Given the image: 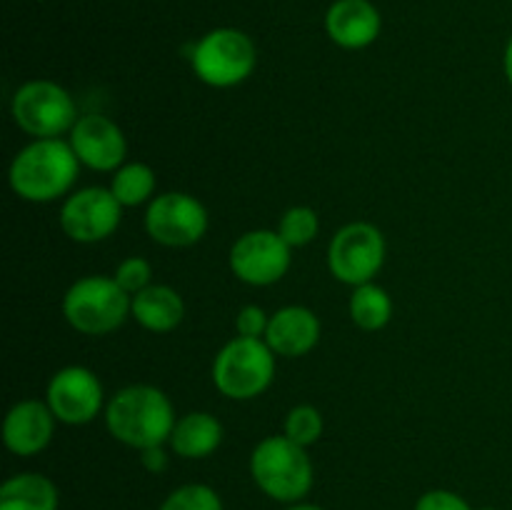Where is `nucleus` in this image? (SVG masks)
I'll return each instance as SVG.
<instances>
[{"instance_id": "20", "label": "nucleus", "mask_w": 512, "mask_h": 510, "mask_svg": "<svg viewBox=\"0 0 512 510\" xmlns=\"http://www.w3.org/2000/svg\"><path fill=\"white\" fill-rule=\"evenodd\" d=\"M350 318L360 330H368V333L383 330L393 318V300L388 290L375 283L358 285L350 295Z\"/></svg>"}, {"instance_id": "17", "label": "nucleus", "mask_w": 512, "mask_h": 510, "mask_svg": "<svg viewBox=\"0 0 512 510\" xmlns=\"http://www.w3.org/2000/svg\"><path fill=\"white\" fill-rule=\"evenodd\" d=\"M130 315L150 333H170L185 318V303L170 285H148L130 300Z\"/></svg>"}, {"instance_id": "10", "label": "nucleus", "mask_w": 512, "mask_h": 510, "mask_svg": "<svg viewBox=\"0 0 512 510\" xmlns=\"http://www.w3.org/2000/svg\"><path fill=\"white\" fill-rule=\"evenodd\" d=\"M123 205L110 188H83L60 208V228L75 243H100L118 230Z\"/></svg>"}, {"instance_id": "18", "label": "nucleus", "mask_w": 512, "mask_h": 510, "mask_svg": "<svg viewBox=\"0 0 512 510\" xmlns=\"http://www.w3.org/2000/svg\"><path fill=\"white\" fill-rule=\"evenodd\" d=\"M168 443L173 453H178L180 458H208L223 443V423L213 413L193 410V413H185L183 418L175 420V428L170 433Z\"/></svg>"}, {"instance_id": "24", "label": "nucleus", "mask_w": 512, "mask_h": 510, "mask_svg": "<svg viewBox=\"0 0 512 510\" xmlns=\"http://www.w3.org/2000/svg\"><path fill=\"white\" fill-rule=\"evenodd\" d=\"M160 510H223V500L210 485L188 483L175 488L163 500Z\"/></svg>"}, {"instance_id": "2", "label": "nucleus", "mask_w": 512, "mask_h": 510, "mask_svg": "<svg viewBox=\"0 0 512 510\" xmlns=\"http://www.w3.org/2000/svg\"><path fill=\"white\" fill-rule=\"evenodd\" d=\"M80 160L70 143L40 138L25 145L10 163V188L28 203H53L73 188Z\"/></svg>"}, {"instance_id": "7", "label": "nucleus", "mask_w": 512, "mask_h": 510, "mask_svg": "<svg viewBox=\"0 0 512 510\" xmlns=\"http://www.w3.org/2000/svg\"><path fill=\"white\" fill-rule=\"evenodd\" d=\"M10 113L15 125L35 140L60 138L78 123L73 95L53 80H28L20 85L10 103Z\"/></svg>"}, {"instance_id": "26", "label": "nucleus", "mask_w": 512, "mask_h": 510, "mask_svg": "<svg viewBox=\"0 0 512 510\" xmlns=\"http://www.w3.org/2000/svg\"><path fill=\"white\" fill-rule=\"evenodd\" d=\"M268 323V313L260 305H245L235 315V328H238V335H243V338H265Z\"/></svg>"}, {"instance_id": "12", "label": "nucleus", "mask_w": 512, "mask_h": 510, "mask_svg": "<svg viewBox=\"0 0 512 510\" xmlns=\"http://www.w3.org/2000/svg\"><path fill=\"white\" fill-rule=\"evenodd\" d=\"M45 403L65 425H85L103 410L105 395L98 375L83 365H68L50 378Z\"/></svg>"}, {"instance_id": "22", "label": "nucleus", "mask_w": 512, "mask_h": 510, "mask_svg": "<svg viewBox=\"0 0 512 510\" xmlns=\"http://www.w3.org/2000/svg\"><path fill=\"white\" fill-rule=\"evenodd\" d=\"M320 230V218L310 205H293L280 215L278 233L290 248H303L313 243Z\"/></svg>"}, {"instance_id": "1", "label": "nucleus", "mask_w": 512, "mask_h": 510, "mask_svg": "<svg viewBox=\"0 0 512 510\" xmlns=\"http://www.w3.org/2000/svg\"><path fill=\"white\" fill-rule=\"evenodd\" d=\"M175 420L173 403L155 385H128L105 405V425L110 435L135 450L170 440Z\"/></svg>"}, {"instance_id": "23", "label": "nucleus", "mask_w": 512, "mask_h": 510, "mask_svg": "<svg viewBox=\"0 0 512 510\" xmlns=\"http://www.w3.org/2000/svg\"><path fill=\"white\" fill-rule=\"evenodd\" d=\"M323 428L325 425H323V415H320V410L315 408V405L303 403L290 408L288 418H285L283 435L293 440V443L308 448V445L318 443L320 435H323Z\"/></svg>"}, {"instance_id": "4", "label": "nucleus", "mask_w": 512, "mask_h": 510, "mask_svg": "<svg viewBox=\"0 0 512 510\" xmlns=\"http://www.w3.org/2000/svg\"><path fill=\"white\" fill-rule=\"evenodd\" d=\"M275 358L263 338H233L213 360V383L225 398L253 400L270 388L275 378Z\"/></svg>"}, {"instance_id": "30", "label": "nucleus", "mask_w": 512, "mask_h": 510, "mask_svg": "<svg viewBox=\"0 0 512 510\" xmlns=\"http://www.w3.org/2000/svg\"><path fill=\"white\" fill-rule=\"evenodd\" d=\"M288 510H325V508H320V505H313V503H293Z\"/></svg>"}, {"instance_id": "16", "label": "nucleus", "mask_w": 512, "mask_h": 510, "mask_svg": "<svg viewBox=\"0 0 512 510\" xmlns=\"http://www.w3.org/2000/svg\"><path fill=\"white\" fill-rule=\"evenodd\" d=\"M320 340V320L305 305H285L270 315L265 343L280 358L308 355Z\"/></svg>"}, {"instance_id": "31", "label": "nucleus", "mask_w": 512, "mask_h": 510, "mask_svg": "<svg viewBox=\"0 0 512 510\" xmlns=\"http://www.w3.org/2000/svg\"><path fill=\"white\" fill-rule=\"evenodd\" d=\"M480 510H498V508H490V505H488V508H480Z\"/></svg>"}, {"instance_id": "29", "label": "nucleus", "mask_w": 512, "mask_h": 510, "mask_svg": "<svg viewBox=\"0 0 512 510\" xmlns=\"http://www.w3.org/2000/svg\"><path fill=\"white\" fill-rule=\"evenodd\" d=\"M503 68H505V78H508V83L512 85V35H510L508 45H505V55H503Z\"/></svg>"}, {"instance_id": "15", "label": "nucleus", "mask_w": 512, "mask_h": 510, "mask_svg": "<svg viewBox=\"0 0 512 510\" xmlns=\"http://www.w3.org/2000/svg\"><path fill=\"white\" fill-rule=\"evenodd\" d=\"M325 30L340 48L363 50L378 40L383 18L370 0H335L325 13Z\"/></svg>"}, {"instance_id": "6", "label": "nucleus", "mask_w": 512, "mask_h": 510, "mask_svg": "<svg viewBox=\"0 0 512 510\" xmlns=\"http://www.w3.org/2000/svg\"><path fill=\"white\" fill-rule=\"evenodd\" d=\"M188 58L200 83L210 88H233L253 75L258 50L243 30L215 28L190 48Z\"/></svg>"}, {"instance_id": "14", "label": "nucleus", "mask_w": 512, "mask_h": 510, "mask_svg": "<svg viewBox=\"0 0 512 510\" xmlns=\"http://www.w3.org/2000/svg\"><path fill=\"white\" fill-rule=\"evenodd\" d=\"M55 415L48 403L40 400H20L8 410L3 420V443L10 453L20 458L38 455L48 448L55 433Z\"/></svg>"}, {"instance_id": "19", "label": "nucleus", "mask_w": 512, "mask_h": 510, "mask_svg": "<svg viewBox=\"0 0 512 510\" xmlns=\"http://www.w3.org/2000/svg\"><path fill=\"white\" fill-rule=\"evenodd\" d=\"M58 505V488L40 473H18L0 485V510H58Z\"/></svg>"}, {"instance_id": "9", "label": "nucleus", "mask_w": 512, "mask_h": 510, "mask_svg": "<svg viewBox=\"0 0 512 510\" xmlns=\"http://www.w3.org/2000/svg\"><path fill=\"white\" fill-rule=\"evenodd\" d=\"M145 230L165 248H188L208 233V210L188 193H160L145 210Z\"/></svg>"}, {"instance_id": "8", "label": "nucleus", "mask_w": 512, "mask_h": 510, "mask_svg": "<svg viewBox=\"0 0 512 510\" xmlns=\"http://www.w3.org/2000/svg\"><path fill=\"white\" fill-rule=\"evenodd\" d=\"M385 263V238L373 223H348L333 235L328 268L345 285L373 283Z\"/></svg>"}, {"instance_id": "27", "label": "nucleus", "mask_w": 512, "mask_h": 510, "mask_svg": "<svg viewBox=\"0 0 512 510\" xmlns=\"http://www.w3.org/2000/svg\"><path fill=\"white\" fill-rule=\"evenodd\" d=\"M415 510H475L470 508V503L465 498H460L453 490H428L425 495H420Z\"/></svg>"}, {"instance_id": "21", "label": "nucleus", "mask_w": 512, "mask_h": 510, "mask_svg": "<svg viewBox=\"0 0 512 510\" xmlns=\"http://www.w3.org/2000/svg\"><path fill=\"white\" fill-rule=\"evenodd\" d=\"M155 170L145 163H125L113 173L110 190L123 208H135L155 198Z\"/></svg>"}, {"instance_id": "25", "label": "nucleus", "mask_w": 512, "mask_h": 510, "mask_svg": "<svg viewBox=\"0 0 512 510\" xmlns=\"http://www.w3.org/2000/svg\"><path fill=\"white\" fill-rule=\"evenodd\" d=\"M113 278L118 280V285L125 293L135 295L140 293V290L148 288V285H153L150 283V280H153V268H150V263L145 258L133 255V258H125L123 263L115 268Z\"/></svg>"}, {"instance_id": "13", "label": "nucleus", "mask_w": 512, "mask_h": 510, "mask_svg": "<svg viewBox=\"0 0 512 510\" xmlns=\"http://www.w3.org/2000/svg\"><path fill=\"white\" fill-rule=\"evenodd\" d=\"M70 148L78 155L80 165L100 173H115L120 165H125V133L118 123H113L105 115H83L70 130Z\"/></svg>"}, {"instance_id": "3", "label": "nucleus", "mask_w": 512, "mask_h": 510, "mask_svg": "<svg viewBox=\"0 0 512 510\" xmlns=\"http://www.w3.org/2000/svg\"><path fill=\"white\" fill-rule=\"evenodd\" d=\"M250 475L255 485L278 503H300L313 488L310 455L285 435H270L255 445L250 453Z\"/></svg>"}, {"instance_id": "28", "label": "nucleus", "mask_w": 512, "mask_h": 510, "mask_svg": "<svg viewBox=\"0 0 512 510\" xmlns=\"http://www.w3.org/2000/svg\"><path fill=\"white\" fill-rule=\"evenodd\" d=\"M140 465L148 473H163L168 468V453H165L163 445H150V448L140 450Z\"/></svg>"}, {"instance_id": "11", "label": "nucleus", "mask_w": 512, "mask_h": 510, "mask_svg": "<svg viewBox=\"0 0 512 510\" xmlns=\"http://www.w3.org/2000/svg\"><path fill=\"white\" fill-rule=\"evenodd\" d=\"M290 250L278 230H250L230 248V270L248 285H273L288 273Z\"/></svg>"}, {"instance_id": "5", "label": "nucleus", "mask_w": 512, "mask_h": 510, "mask_svg": "<svg viewBox=\"0 0 512 510\" xmlns=\"http://www.w3.org/2000/svg\"><path fill=\"white\" fill-rule=\"evenodd\" d=\"M130 300L133 295L125 293L115 278L85 275L65 293L63 315L78 333L108 335L128 320Z\"/></svg>"}]
</instances>
